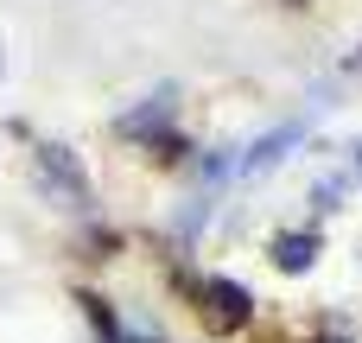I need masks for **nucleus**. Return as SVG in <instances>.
Instances as JSON below:
<instances>
[{
  "instance_id": "obj_1",
  "label": "nucleus",
  "mask_w": 362,
  "mask_h": 343,
  "mask_svg": "<svg viewBox=\"0 0 362 343\" xmlns=\"http://www.w3.org/2000/svg\"><path fill=\"white\" fill-rule=\"evenodd\" d=\"M32 159H38V185H45V197H51L57 210H89V204H95V191H89V178H83V165H76L70 146L38 140Z\"/></svg>"
},
{
  "instance_id": "obj_2",
  "label": "nucleus",
  "mask_w": 362,
  "mask_h": 343,
  "mask_svg": "<svg viewBox=\"0 0 362 343\" xmlns=\"http://www.w3.org/2000/svg\"><path fill=\"white\" fill-rule=\"evenodd\" d=\"M191 299H197V312H204V325L210 331H242L248 318H255V293L242 286V280H191Z\"/></svg>"
},
{
  "instance_id": "obj_3",
  "label": "nucleus",
  "mask_w": 362,
  "mask_h": 343,
  "mask_svg": "<svg viewBox=\"0 0 362 343\" xmlns=\"http://www.w3.org/2000/svg\"><path fill=\"white\" fill-rule=\"evenodd\" d=\"M299 140H305V121H286V127H274V134H261V140H255V146H248V153L235 159V172H242V178H255V172H267V165H280V159H286V153H293Z\"/></svg>"
},
{
  "instance_id": "obj_4",
  "label": "nucleus",
  "mask_w": 362,
  "mask_h": 343,
  "mask_svg": "<svg viewBox=\"0 0 362 343\" xmlns=\"http://www.w3.org/2000/svg\"><path fill=\"white\" fill-rule=\"evenodd\" d=\"M267 261H274L280 274H312V261H318V236H312V229H280V236L267 242Z\"/></svg>"
},
{
  "instance_id": "obj_5",
  "label": "nucleus",
  "mask_w": 362,
  "mask_h": 343,
  "mask_svg": "<svg viewBox=\"0 0 362 343\" xmlns=\"http://www.w3.org/2000/svg\"><path fill=\"white\" fill-rule=\"evenodd\" d=\"M235 172V146H210L204 153V178H229Z\"/></svg>"
},
{
  "instance_id": "obj_6",
  "label": "nucleus",
  "mask_w": 362,
  "mask_h": 343,
  "mask_svg": "<svg viewBox=\"0 0 362 343\" xmlns=\"http://www.w3.org/2000/svg\"><path fill=\"white\" fill-rule=\"evenodd\" d=\"M344 204V178H318L312 185V210H337Z\"/></svg>"
},
{
  "instance_id": "obj_7",
  "label": "nucleus",
  "mask_w": 362,
  "mask_h": 343,
  "mask_svg": "<svg viewBox=\"0 0 362 343\" xmlns=\"http://www.w3.org/2000/svg\"><path fill=\"white\" fill-rule=\"evenodd\" d=\"M344 70H350V76H362V45L350 51V57H344Z\"/></svg>"
},
{
  "instance_id": "obj_8",
  "label": "nucleus",
  "mask_w": 362,
  "mask_h": 343,
  "mask_svg": "<svg viewBox=\"0 0 362 343\" xmlns=\"http://www.w3.org/2000/svg\"><path fill=\"white\" fill-rule=\"evenodd\" d=\"M350 178H356V185H362V146H356V159H350Z\"/></svg>"
},
{
  "instance_id": "obj_9",
  "label": "nucleus",
  "mask_w": 362,
  "mask_h": 343,
  "mask_svg": "<svg viewBox=\"0 0 362 343\" xmlns=\"http://www.w3.org/2000/svg\"><path fill=\"white\" fill-rule=\"evenodd\" d=\"M286 6H312V0H286Z\"/></svg>"
}]
</instances>
